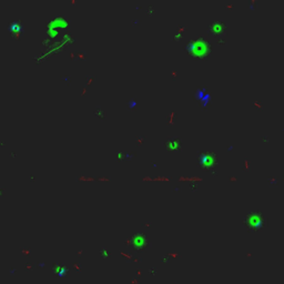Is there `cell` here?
Wrapping results in <instances>:
<instances>
[{"mask_svg":"<svg viewBox=\"0 0 284 284\" xmlns=\"http://www.w3.org/2000/svg\"><path fill=\"white\" fill-rule=\"evenodd\" d=\"M246 221L249 223V225H251L252 227H259L263 224L264 222V218L261 213L259 212H253V213L249 214L248 218H246Z\"/></svg>","mask_w":284,"mask_h":284,"instance_id":"obj_1","label":"cell"}]
</instances>
